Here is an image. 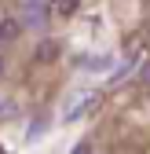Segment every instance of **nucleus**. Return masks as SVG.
Here are the masks:
<instances>
[{"instance_id": "obj_1", "label": "nucleus", "mask_w": 150, "mask_h": 154, "mask_svg": "<svg viewBox=\"0 0 150 154\" xmlns=\"http://www.w3.org/2000/svg\"><path fill=\"white\" fill-rule=\"evenodd\" d=\"M22 11H26V22L29 26H40L44 22V4H40V0H22Z\"/></svg>"}, {"instance_id": "obj_2", "label": "nucleus", "mask_w": 150, "mask_h": 154, "mask_svg": "<svg viewBox=\"0 0 150 154\" xmlns=\"http://www.w3.org/2000/svg\"><path fill=\"white\" fill-rule=\"evenodd\" d=\"M37 59H40V63H51V59H59V41H44L40 48H37Z\"/></svg>"}, {"instance_id": "obj_3", "label": "nucleus", "mask_w": 150, "mask_h": 154, "mask_svg": "<svg viewBox=\"0 0 150 154\" xmlns=\"http://www.w3.org/2000/svg\"><path fill=\"white\" fill-rule=\"evenodd\" d=\"M59 8H62V11H73V8H77V0H59Z\"/></svg>"}, {"instance_id": "obj_4", "label": "nucleus", "mask_w": 150, "mask_h": 154, "mask_svg": "<svg viewBox=\"0 0 150 154\" xmlns=\"http://www.w3.org/2000/svg\"><path fill=\"white\" fill-rule=\"evenodd\" d=\"M73 154H92V147H88V143H77V147H73Z\"/></svg>"}, {"instance_id": "obj_5", "label": "nucleus", "mask_w": 150, "mask_h": 154, "mask_svg": "<svg viewBox=\"0 0 150 154\" xmlns=\"http://www.w3.org/2000/svg\"><path fill=\"white\" fill-rule=\"evenodd\" d=\"M143 85H146V88H150V63H146V66H143Z\"/></svg>"}, {"instance_id": "obj_6", "label": "nucleus", "mask_w": 150, "mask_h": 154, "mask_svg": "<svg viewBox=\"0 0 150 154\" xmlns=\"http://www.w3.org/2000/svg\"><path fill=\"white\" fill-rule=\"evenodd\" d=\"M0 73H4V63H0Z\"/></svg>"}, {"instance_id": "obj_7", "label": "nucleus", "mask_w": 150, "mask_h": 154, "mask_svg": "<svg viewBox=\"0 0 150 154\" xmlns=\"http://www.w3.org/2000/svg\"><path fill=\"white\" fill-rule=\"evenodd\" d=\"M0 41H4V33H0Z\"/></svg>"}]
</instances>
